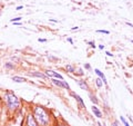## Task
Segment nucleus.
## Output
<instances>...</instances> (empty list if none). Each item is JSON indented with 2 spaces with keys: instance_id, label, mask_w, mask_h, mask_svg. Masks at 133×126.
I'll use <instances>...</instances> for the list:
<instances>
[{
  "instance_id": "1",
  "label": "nucleus",
  "mask_w": 133,
  "mask_h": 126,
  "mask_svg": "<svg viewBox=\"0 0 133 126\" xmlns=\"http://www.w3.org/2000/svg\"><path fill=\"white\" fill-rule=\"evenodd\" d=\"M35 119L37 121L39 126H49L50 121H51V116H50L49 112L42 106H36L33 108L32 113Z\"/></svg>"
},
{
  "instance_id": "17",
  "label": "nucleus",
  "mask_w": 133,
  "mask_h": 126,
  "mask_svg": "<svg viewBox=\"0 0 133 126\" xmlns=\"http://www.w3.org/2000/svg\"><path fill=\"white\" fill-rule=\"evenodd\" d=\"M22 18L21 17H17V18H12V19H10V21L14 24V22H20V20H21Z\"/></svg>"
},
{
  "instance_id": "16",
  "label": "nucleus",
  "mask_w": 133,
  "mask_h": 126,
  "mask_svg": "<svg viewBox=\"0 0 133 126\" xmlns=\"http://www.w3.org/2000/svg\"><path fill=\"white\" fill-rule=\"evenodd\" d=\"M120 121L122 122V123H123V125H124V126H130V124L128 123V122H127V119L124 118L123 116H120Z\"/></svg>"
},
{
  "instance_id": "27",
  "label": "nucleus",
  "mask_w": 133,
  "mask_h": 126,
  "mask_svg": "<svg viewBox=\"0 0 133 126\" xmlns=\"http://www.w3.org/2000/svg\"><path fill=\"white\" fill-rule=\"evenodd\" d=\"M78 29H79V27H73V28H71V30L74 31V30H78Z\"/></svg>"
},
{
  "instance_id": "28",
  "label": "nucleus",
  "mask_w": 133,
  "mask_h": 126,
  "mask_svg": "<svg viewBox=\"0 0 133 126\" xmlns=\"http://www.w3.org/2000/svg\"><path fill=\"white\" fill-rule=\"evenodd\" d=\"M50 21H52V22H58V20H56V19H49Z\"/></svg>"
},
{
  "instance_id": "4",
  "label": "nucleus",
  "mask_w": 133,
  "mask_h": 126,
  "mask_svg": "<svg viewBox=\"0 0 133 126\" xmlns=\"http://www.w3.org/2000/svg\"><path fill=\"white\" fill-rule=\"evenodd\" d=\"M45 75L48 76V78L49 77H51V78H57V79H60V81H63V76H62L61 74H59V73H57V71H55V70H45Z\"/></svg>"
},
{
  "instance_id": "18",
  "label": "nucleus",
  "mask_w": 133,
  "mask_h": 126,
  "mask_svg": "<svg viewBox=\"0 0 133 126\" xmlns=\"http://www.w3.org/2000/svg\"><path fill=\"white\" fill-rule=\"evenodd\" d=\"M98 33H105V35H109L110 31L109 30H104V29H99V30H97Z\"/></svg>"
},
{
  "instance_id": "8",
  "label": "nucleus",
  "mask_w": 133,
  "mask_h": 126,
  "mask_svg": "<svg viewBox=\"0 0 133 126\" xmlns=\"http://www.w3.org/2000/svg\"><path fill=\"white\" fill-rule=\"evenodd\" d=\"M92 113H93V115L97 117V118H101L102 117V112L100 111V108L97 107V105H92Z\"/></svg>"
},
{
  "instance_id": "22",
  "label": "nucleus",
  "mask_w": 133,
  "mask_h": 126,
  "mask_svg": "<svg viewBox=\"0 0 133 126\" xmlns=\"http://www.w3.org/2000/svg\"><path fill=\"white\" fill-rule=\"evenodd\" d=\"M105 55H107L108 57H112V56H113V55H112V54H111L110 51H105Z\"/></svg>"
},
{
  "instance_id": "9",
  "label": "nucleus",
  "mask_w": 133,
  "mask_h": 126,
  "mask_svg": "<svg viewBox=\"0 0 133 126\" xmlns=\"http://www.w3.org/2000/svg\"><path fill=\"white\" fill-rule=\"evenodd\" d=\"M77 84L79 85V87H80L81 89H83V90H90L89 85H88V84H87L84 81H82V79H78Z\"/></svg>"
},
{
  "instance_id": "30",
  "label": "nucleus",
  "mask_w": 133,
  "mask_h": 126,
  "mask_svg": "<svg viewBox=\"0 0 133 126\" xmlns=\"http://www.w3.org/2000/svg\"><path fill=\"white\" fill-rule=\"evenodd\" d=\"M59 126H66V125H64V124H62V125H59Z\"/></svg>"
},
{
  "instance_id": "26",
  "label": "nucleus",
  "mask_w": 133,
  "mask_h": 126,
  "mask_svg": "<svg viewBox=\"0 0 133 126\" xmlns=\"http://www.w3.org/2000/svg\"><path fill=\"white\" fill-rule=\"evenodd\" d=\"M66 40H68V41H69V43H70V44H73V40H72L71 38H68V39H66Z\"/></svg>"
},
{
  "instance_id": "32",
  "label": "nucleus",
  "mask_w": 133,
  "mask_h": 126,
  "mask_svg": "<svg viewBox=\"0 0 133 126\" xmlns=\"http://www.w3.org/2000/svg\"><path fill=\"white\" fill-rule=\"evenodd\" d=\"M132 43H133V39H132Z\"/></svg>"
},
{
  "instance_id": "10",
  "label": "nucleus",
  "mask_w": 133,
  "mask_h": 126,
  "mask_svg": "<svg viewBox=\"0 0 133 126\" xmlns=\"http://www.w3.org/2000/svg\"><path fill=\"white\" fill-rule=\"evenodd\" d=\"M30 76H33V77H38V78H43V79H47L48 76L43 73H39V71H35V73H31Z\"/></svg>"
},
{
  "instance_id": "5",
  "label": "nucleus",
  "mask_w": 133,
  "mask_h": 126,
  "mask_svg": "<svg viewBox=\"0 0 133 126\" xmlns=\"http://www.w3.org/2000/svg\"><path fill=\"white\" fill-rule=\"evenodd\" d=\"M26 126H39L32 114H29L26 119Z\"/></svg>"
},
{
  "instance_id": "24",
  "label": "nucleus",
  "mask_w": 133,
  "mask_h": 126,
  "mask_svg": "<svg viewBox=\"0 0 133 126\" xmlns=\"http://www.w3.org/2000/svg\"><path fill=\"white\" fill-rule=\"evenodd\" d=\"M99 49H101V50H102V49H104V46H103L102 44H101V45H99Z\"/></svg>"
},
{
  "instance_id": "29",
  "label": "nucleus",
  "mask_w": 133,
  "mask_h": 126,
  "mask_svg": "<svg viewBox=\"0 0 133 126\" xmlns=\"http://www.w3.org/2000/svg\"><path fill=\"white\" fill-rule=\"evenodd\" d=\"M127 25H128V26H130L131 28H133V25H132L131 22H127Z\"/></svg>"
},
{
  "instance_id": "21",
  "label": "nucleus",
  "mask_w": 133,
  "mask_h": 126,
  "mask_svg": "<svg viewBox=\"0 0 133 126\" xmlns=\"http://www.w3.org/2000/svg\"><path fill=\"white\" fill-rule=\"evenodd\" d=\"M84 68L88 69V70H90V69H91V66H90L89 64H84Z\"/></svg>"
},
{
  "instance_id": "11",
  "label": "nucleus",
  "mask_w": 133,
  "mask_h": 126,
  "mask_svg": "<svg viewBox=\"0 0 133 126\" xmlns=\"http://www.w3.org/2000/svg\"><path fill=\"white\" fill-rule=\"evenodd\" d=\"M12 82H15V83H26L27 78L21 77V76H14L12 77Z\"/></svg>"
},
{
  "instance_id": "19",
  "label": "nucleus",
  "mask_w": 133,
  "mask_h": 126,
  "mask_svg": "<svg viewBox=\"0 0 133 126\" xmlns=\"http://www.w3.org/2000/svg\"><path fill=\"white\" fill-rule=\"evenodd\" d=\"M111 126H120V122H119V121H114L113 123H112Z\"/></svg>"
},
{
  "instance_id": "31",
  "label": "nucleus",
  "mask_w": 133,
  "mask_h": 126,
  "mask_svg": "<svg viewBox=\"0 0 133 126\" xmlns=\"http://www.w3.org/2000/svg\"><path fill=\"white\" fill-rule=\"evenodd\" d=\"M0 15H1V11H0Z\"/></svg>"
},
{
  "instance_id": "25",
  "label": "nucleus",
  "mask_w": 133,
  "mask_h": 126,
  "mask_svg": "<svg viewBox=\"0 0 133 126\" xmlns=\"http://www.w3.org/2000/svg\"><path fill=\"white\" fill-rule=\"evenodd\" d=\"M22 8H23V6H18V7H17V10H21Z\"/></svg>"
},
{
  "instance_id": "23",
  "label": "nucleus",
  "mask_w": 133,
  "mask_h": 126,
  "mask_svg": "<svg viewBox=\"0 0 133 126\" xmlns=\"http://www.w3.org/2000/svg\"><path fill=\"white\" fill-rule=\"evenodd\" d=\"M38 41H39V43H45L47 40L43 39V38H39V39H38Z\"/></svg>"
},
{
  "instance_id": "13",
  "label": "nucleus",
  "mask_w": 133,
  "mask_h": 126,
  "mask_svg": "<svg viewBox=\"0 0 133 126\" xmlns=\"http://www.w3.org/2000/svg\"><path fill=\"white\" fill-rule=\"evenodd\" d=\"M65 70L70 74H76V68L72 66V65H66L65 66Z\"/></svg>"
},
{
  "instance_id": "20",
  "label": "nucleus",
  "mask_w": 133,
  "mask_h": 126,
  "mask_svg": "<svg viewBox=\"0 0 133 126\" xmlns=\"http://www.w3.org/2000/svg\"><path fill=\"white\" fill-rule=\"evenodd\" d=\"M88 44H89L92 48H95V44H94V41H88Z\"/></svg>"
},
{
  "instance_id": "14",
  "label": "nucleus",
  "mask_w": 133,
  "mask_h": 126,
  "mask_svg": "<svg viewBox=\"0 0 133 126\" xmlns=\"http://www.w3.org/2000/svg\"><path fill=\"white\" fill-rule=\"evenodd\" d=\"M95 85H97V87L98 88H102V86L103 85H104V84H103V82H102V79L101 78H97V79H95Z\"/></svg>"
},
{
  "instance_id": "2",
  "label": "nucleus",
  "mask_w": 133,
  "mask_h": 126,
  "mask_svg": "<svg viewBox=\"0 0 133 126\" xmlns=\"http://www.w3.org/2000/svg\"><path fill=\"white\" fill-rule=\"evenodd\" d=\"M5 103L10 112H15L20 107V99L11 90H7L5 93Z\"/></svg>"
},
{
  "instance_id": "7",
  "label": "nucleus",
  "mask_w": 133,
  "mask_h": 126,
  "mask_svg": "<svg viewBox=\"0 0 133 126\" xmlns=\"http://www.w3.org/2000/svg\"><path fill=\"white\" fill-rule=\"evenodd\" d=\"M94 73L98 75V76H99V78H101V79H102V82H103V84H104V85H108V81H107V77H105V75L103 74L101 70H100L99 68H94Z\"/></svg>"
},
{
  "instance_id": "15",
  "label": "nucleus",
  "mask_w": 133,
  "mask_h": 126,
  "mask_svg": "<svg viewBox=\"0 0 133 126\" xmlns=\"http://www.w3.org/2000/svg\"><path fill=\"white\" fill-rule=\"evenodd\" d=\"M5 67H6L7 69H14V68H15V65L12 64V62H6Z\"/></svg>"
},
{
  "instance_id": "3",
  "label": "nucleus",
  "mask_w": 133,
  "mask_h": 126,
  "mask_svg": "<svg viewBox=\"0 0 133 126\" xmlns=\"http://www.w3.org/2000/svg\"><path fill=\"white\" fill-rule=\"evenodd\" d=\"M51 82H52L53 85H56L57 87H59V88H64V89L71 91V88H70L69 84L66 83L64 79H63V81H60V79H57V78H52Z\"/></svg>"
},
{
  "instance_id": "12",
  "label": "nucleus",
  "mask_w": 133,
  "mask_h": 126,
  "mask_svg": "<svg viewBox=\"0 0 133 126\" xmlns=\"http://www.w3.org/2000/svg\"><path fill=\"white\" fill-rule=\"evenodd\" d=\"M89 97H90V100H91V102H92V104L93 105H97L98 103H99V99L97 98V96H95V95H93V94H89Z\"/></svg>"
},
{
  "instance_id": "6",
  "label": "nucleus",
  "mask_w": 133,
  "mask_h": 126,
  "mask_svg": "<svg viewBox=\"0 0 133 126\" xmlns=\"http://www.w3.org/2000/svg\"><path fill=\"white\" fill-rule=\"evenodd\" d=\"M70 95H71L72 97L77 100L78 104L80 105V106H81L82 108H85V104H84V102H83V99H82V98H81V97H80V96H79L78 94H76V93H74V91H70Z\"/></svg>"
}]
</instances>
